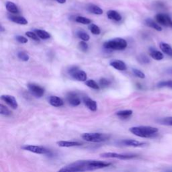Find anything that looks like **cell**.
I'll return each mask as SVG.
<instances>
[{
    "label": "cell",
    "instance_id": "6da1fadb",
    "mask_svg": "<svg viewBox=\"0 0 172 172\" xmlns=\"http://www.w3.org/2000/svg\"><path fill=\"white\" fill-rule=\"evenodd\" d=\"M96 170L92 165H90L89 160H81L66 165L62 167L59 171H67V172H77V171H86Z\"/></svg>",
    "mask_w": 172,
    "mask_h": 172
},
{
    "label": "cell",
    "instance_id": "7a4b0ae2",
    "mask_svg": "<svg viewBox=\"0 0 172 172\" xmlns=\"http://www.w3.org/2000/svg\"><path fill=\"white\" fill-rule=\"evenodd\" d=\"M130 132L141 138H151L157 135L159 132L157 128L149 126H140L131 127Z\"/></svg>",
    "mask_w": 172,
    "mask_h": 172
},
{
    "label": "cell",
    "instance_id": "3957f363",
    "mask_svg": "<svg viewBox=\"0 0 172 172\" xmlns=\"http://www.w3.org/2000/svg\"><path fill=\"white\" fill-rule=\"evenodd\" d=\"M127 42L126 40L120 38H116L108 40L104 43L103 46L104 49L113 51H123L127 47Z\"/></svg>",
    "mask_w": 172,
    "mask_h": 172
},
{
    "label": "cell",
    "instance_id": "277c9868",
    "mask_svg": "<svg viewBox=\"0 0 172 172\" xmlns=\"http://www.w3.org/2000/svg\"><path fill=\"white\" fill-rule=\"evenodd\" d=\"M83 140L87 142L92 143H100L104 142L110 139V136L106 134L99 133H84L81 135Z\"/></svg>",
    "mask_w": 172,
    "mask_h": 172
},
{
    "label": "cell",
    "instance_id": "5b68a950",
    "mask_svg": "<svg viewBox=\"0 0 172 172\" xmlns=\"http://www.w3.org/2000/svg\"><path fill=\"white\" fill-rule=\"evenodd\" d=\"M21 148L25 150V151H28L40 155H47L50 153L49 150L42 146L26 145H23Z\"/></svg>",
    "mask_w": 172,
    "mask_h": 172
},
{
    "label": "cell",
    "instance_id": "8992f818",
    "mask_svg": "<svg viewBox=\"0 0 172 172\" xmlns=\"http://www.w3.org/2000/svg\"><path fill=\"white\" fill-rule=\"evenodd\" d=\"M70 76L79 81H85L87 80V74L85 71L80 70L77 67H72L69 70Z\"/></svg>",
    "mask_w": 172,
    "mask_h": 172
},
{
    "label": "cell",
    "instance_id": "52a82bcc",
    "mask_svg": "<svg viewBox=\"0 0 172 172\" xmlns=\"http://www.w3.org/2000/svg\"><path fill=\"white\" fill-rule=\"evenodd\" d=\"M102 157L104 158H116L122 159V160H126V159H131L137 157L136 155L130 154H119L116 153H104L100 154Z\"/></svg>",
    "mask_w": 172,
    "mask_h": 172
},
{
    "label": "cell",
    "instance_id": "ba28073f",
    "mask_svg": "<svg viewBox=\"0 0 172 172\" xmlns=\"http://www.w3.org/2000/svg\"><path fill=\"white\" fill-rule=\"evenodd\" d=\"M157 22L163 26L172 28V20L168 15L165 14H157L155 15Z\"/></svg>",
    "mask_w": 172,
    "mask_h": 172
},
{
    "label": "cell",
    "instance_id": "9c48e42d",
    "mask_svg": "<svg viewBox=\"0 0 172 172\" xmlns=\"http://www.w3.org/2000/svg\"><path fill=\"white\" fill-rule=\"evenodd\" d=\"M28 88L34 96L38 97V98H40L45 94V89L36 83H29L28 84Z\"/></svg>",
    "mask_w": 172,
    "mask_h": 172
},
{
    "label": "cell",
    "instance_id": "30bf717a",
    "mask_svg": "<svg viewBox=\"0 0 172 172\" xmlns=\"http://www.w3.org/2000/svg\"><path fill=\"white\" fill-rule=\"evenodd\" d=\"M2 100L5 102L6 104L10 106L13 109H16L18 107L17 100L15 99V97L10 95H2L1 96Z\"/></svg>",
    "mask_w": 172,
    "mask_h": 172
},
{
    "label": "cell",
    "instance_id": "8fae6325",
    "mask_svg": "<svg viewBox=\"0 0 172 172\" xmlns=\"http://www.w3.org/2000/svg\"><path fill=\"white\" fill-rule=\"evenodd\" d=\"M67 100L71 106H77L81 104V100L79 97L77 93L73 92H69L67 95Z\"/></svg>",
    "mask_w": 172,
    "mask_h": 172
},
{
    "label": "cell",
    "instance_id": "7c38bea8",
    "mask_svg": "<svg viewBox=\"0 0 172 172\" xmlns=\"http://www.w3.org/2000/svg\"><path fill=\"white\" fill-rule=\"evenodd\" d=\"M122 145L127 146V147H143L146 145L145 143L140 142L138 140L133 139H125L123 140L119 143Z\"/></svg>",
    "mask_w": 172,
    "mask_h": 172
},
{
    "label": "cell",
    "instance_id": "4fadbf2b",
    "mask_svg": "<svg viewBox=\"0 0 172 172\" xmlns=\"http://www.w3.org/2000/svg\"><path fill=\"white\" fill-rule=\"evenodd\" d=\"M49 102V104L51 106H54V107H61V106H62L64 104L63 100H62L61 98L56 96H50Z\"/></svg>",
    "mask_w": 172,
    "mask_h": 172
},
{
    "label": "cell",
    "instance_id": "5bb4252c",
    "mask_svg": "<svg viewBox=\"0 0 172 172\" xmlns=\"http://www.w3.org/2000/svg\"><path fill=\"white\" fill-rule=\"evenodd\" d=\"M110 65L111 67L118 71H126L127 69L126 65L125 64V62L120 60H115L112 61Z\"/></svg>",
    "mask_w": 172,
    "mask_h": 172
},
{
    "label": "cell",
    "instance_id": "9a60e30c",
    "mask_svg": "<svg viewBox=\"0 0 172 172\" xmlns=\"http://www.w3.org/2000/svg\"><path fill=\"white\" fill-rule=\"evenodd\" d=\"M83 102L84 104L91 111L95 112L97 110V103L95 100L88 98V97H85L83 99Z\"/></svg>",
    "mask_w": 172,
    "mask_h": 172
},
{
    "label": "cell",
    "instance_id": "2e32d148",
    "mask_svg": "<svg viewBox=\"0 0 172 172\" xmlns=\"http://www.w3.org/2000/svg\"><path fill=\"white\" fill-rule=\"evenodd\" d=\"M8 18L13 22L14 23H16L20 25H26L28 24V21L26 18L22 16H19V15H8Z\"/></svg>",
    "mask_w": 172,
    "mask_h": 172
},
{
    "label": "cell",
    "instance_id": "e0dca14e",
    "mask_svg": "<svg viewBox=\"0 0 172 172\" xmlns=\"http://www.w3.org/2000/svg\"><path fill=\"white\" fill-rule=\"evenodd\" d=\"M57 145L61 147H78L81 146L82 143L77 142V141H64V140H61V141L57 142Z\"/></svg>",
    "mask_w": 172,
    "mask_h": 172
},
{
    "label": "cell",
    "instance_id": "ac0fdd59",
    "mask_svg": "<svg viewBox=\"0 0 172 172\" xmlns=\"http://www.w3.org/2000/svg\"><path fill=\"white\" fill-rule=\"evenodd\" d=\"M159 47H160L163 52L166 54L169 57H172V48L169 44L165 42H161L160 45H159Z\"/></svg>",
    "mask_w": 172,
    "mask_h": 172
},
{
    "label": "cell",
    "instance_id": "d6986e66",
    "mask_svg": "<svg viewBox=\"0 0 172 172\" xmlns=\"http://www.w3.org/2000/svg\"><path fill=\"white\" fill-rule=\"evenodd\" d=\"M145 23L147 25V26L151 28V29H155V30L159 31V32H161L162 30V28L159 26V24L155 22L154 20H153L151 18H147V19H146L145 21Z\"/></svg>",
    "mask_w": 172,
    "mask_h": 172
},
{
    "label": "cell",
    "instance_id": "ffe728a7",
    "mask_svg": "<svg viewBox=\"0 0 172 172\" xmlns=\"http://www.w3.org/2000/svg\"><path fill=\"white\" fill-rule=\"evenodd\" d=\"M87 10H88L90 13H92L96 15H102L103 14L102 9L96 5L89 4L87 5Z\"/></svg>",
    "mask_w": 172,
    "mask_h": 172
},
{
    "label": "cell",
    "instance_id": "44dd1931",
    "mask_svg": "<svg viewBox=\"0 0 172 172\" xmlns=\"http://www.w3.org/2000/svg\"><path fill=\"white\" fill-rule=\"evenodd\" d=\"M107 16L110 20L119 22L122 20L121 15L115 10H109L107 12Z\"/></svg>",
    "mask_w": 172,
    "mask_h": 172
},
{
    "label": "cell",
    "instance_id": "7402d4cb",
    "mask_svg": "<svg viewBox=\"0 0 172 172\" xmlns=\"http://www.w3.org/2000/svg\"><path fill=\"white\" fill-rule=\"evenodd\" d=\"M5 8L11 14H18L19 13V10L14 3L12 2H8L5 4Z\"/></svg>",
    "mask_w": 172,
    "mask_h": 172
},
{
    "label": "cell",
    "instance_id": "603a6c76",
    "mask_svg": "<svg viewBox=\"0 0 172 172\" xmlns=\"http://www.w3.org/2000/svg\"><path fill=\"white\" fill-rule=\"evenodd\" d=\"M150 55H151V57L153 59H155L156 61H161L164 57V54H163L161 52L154 49L151 50V51H150Z\"/></svg>",
    "mask_w": 172,
    "mask_h": 172
},
{
    "label": "cell",
    "instance_id": "cb8c5ba5",
    "mask_svg": "<svg viewBox=\"0 0 172 172\" xmlns=\"http://www.w3.org/2000/svg\"><path fill=\"white\" fill-rule=\"evenodd\" d=\"M34 32H36V34L38 35V36L40 39L43 40H46L51 38V34L49 32H46L45 30H40V29H36L34 30Z\"/></svg>",
    "mask_w": 172,
    "mask_h": 172
},
{
    "label": "cell",
    "instance_id": "d4e9b609",
    "mask_svg": "<svg viewBox=\"0 0 172 172\" xmlns=\"http://www.w3.org/2000/svg\"><path fill=\"white\" fill-rule=\"evenodd\" d=\"M133 112L131 110H120L116 112V114L118 116H119L121 118H127L131 115L133 114Z\"/></svg>",
    "mask_w": 172,
    "mask_h": 172
},
{
    "label": "cell",
    "instance_id": "484cf974",
    "mask_svg": "<svg viewBox=\"0 0 172 172\" xmlns=\"http://www.w3.org/2000/svg\"><path fill=\"white\" fill-rule=\"evenodd\" d=\"M159 88H163V87H167V88L172 89V80L167 81H161L159 82L157 85Z\"/></svg>",
    "mask_w": 172,
    "mask_h": 172
},
{
    "label": "cell",
    "instance_id": "4316f807",
    "mask_svg": "<svg viewBox=\"0 0 172 172\" xmlns=\"http://www.w3.org/2000/svg\"><path fill=\"white\" fill-rule=\"evenodd\" d=\"M158 123L162 125L172 126V116L161 118L158 120Z\"/></svg>",
    "mask_w": 172,
    "mask_h": 172
},
{
    "label": "cell",
    "instance_id": "83f0119b",
    "mask_svg": "<svg viewBox=\"0 0 172 172\" xmlns=\"http://www.w3.org/2000/svg\"><path fill=\"white\" fill-rule=\"evenodd\" d=\"M86 85L87 86H88L89 87L93 89H99V85H98V83H97L94 80H92V79H89V80H86Z\"/></svg>",
    "mask_w": 172,
    "mask_h": 172
},
{
    "label": "cell",
    "instance_id": "f1b7e54d",
    "mask_svg": "<svg viewBox=\"0 0 172 172\" xmlns=\"http://www.w3.org/2000/svg\"><path fill=\"white\" fill-rule=\"evenodd\" d=\"M89 29L93 34H95V35H98V34H100L101 30L99 29V28L97 26V25L94 24H92L89 25Z\"/></svg>",
    "mask_w": 172,
    "mask_h": 172
},
{
    "label": "cell",
    "instance_id": "f546056e",
    "mask_svg": "<svg viewBox=\"0 0 172 172\" xmlns=\"http://www.w3.org/2000/svg\"><path fill=\"white\" fill-rule=\"evenodd\" d=\"M0 114L5 116H9L12 114V112L6 106L1 104L0 105Z\"/></svg>",
    "mask_w": 172,
    "mask_h": 172
},
{
    "label": "cell",
    "instance_id": "4dcf8cb0",
    "mask_svg": "<svg viewBox=\"0 0 172 172\" xmlns=\"http://www.w3.org/2000/svg\"><path fill=\"white\" fill-rule=\"evenodd\" d=\"M76 21L78 23L83 24H89L92 22L91 20L89 19V18L83 16H77L76 18Z\"/></svg>",
    "mask_w": 172,
    "mask_h": 172
},
{
    "label": "cell",
    "instance_id": "1f68e13d",
    "mask_svg": "<svg viewBox=\"0 0 172 172\" xmlns=\"http://www.w3.org/2000/svg\"><path fill=\"white\" fill-rule=\"evenodd\" d=\"M18 57L19 58V59H20L21 61H28L29 60L30 57L29 55L27 54L26 52L24 51H20L18 52Z\"/></svg>",
    "mask_w": 172,
    "mask_h": 172
},
{
    "label": "cell",
    "instance_id": "d6a6232c",
    "mask_svg": "<svg viewBox=\"0 0 172 172\" xmlns=\"http://www.w3.org/2000/svg\"><path fill=\"white\" fill-rule=\"evenodd\" d=\"M77 36L79 37L80 39L83 40V41H88L90 39L89 34H87L86 32H83V31H79V32H77Z\"/></svg>",
    "mask_w": 172,
    "mask_h": 172
},
{
    "label": "cell",
    "instance_id": "836d02e7",
    "mask_svg": "<svg viewBox=\"0 0 172 172\" xmlns=\"http://www.w3.org/2000/svg\"><path fill=\"white\" fill-rule=\"evenodd\" d=\"M111 84V81L108 80L106 78H101L99 81V85L100 87L104 88V87H107Z\"/></svg>",
    "mask_w": 172,
    "mask_h": 172
},
{
    "label": "cell",
    "instance_id": "e575fe53",
    "mask_svg": "<svg viewBox=\"0 0 172 172\" xmlns=\"http://www.w3.org/2000/svg\"><path fill=\"white\" fill-rule=\"evenodd\" d=\"M26 35L28 36V37H29L30 39H32L34 40H35V41H37V42H39V40H40V38L38 36V35L36 34L35 32H30V31H29V32H26Z\"/></svg>",
    "mask_w": 172,
    "mask_h": 172
},
{
    "label": "cell",
    "instance_id": "d590c367",
    "mask_svg": "<svg viewBox=\"0 0 172 172\" xmlns=\"http://www.w3.org/2000/svg\"><path fill=\"white\" fill-rule=\"evenodd\" d=\"M132 71L134 76L140 78V79H144V78L145 77V73H144L143 72H142L141 71H140L139 69H133Z\"/></svg>",
    "mask_w": 172,
    "mask_h": 172
},
{
    "label": "cell",
    "instance_id": "8d00e7d4",
    "mask_svg": "<svg viewBox=\"0 0 172 172\" xmlns=\"http://www.w3.org/2000/svg\"><path fill=\"white\" fill-rule=\"evenodd\" d=\"M79 48L81 51L86 52L88 51L89 46L87 45V43H86V41H83H83H81L79 43Z\"/></svg>",
    "mask_w": 172,
    "mask_h": 172
},
{
    "label": "cell",
    "instance_id": "74e56055",
    "mask_svg": "<svg viewBox=\"0 0 172 172\" xmlns=\"http://www.w3.org/2000/svg\"><path fill=\"white\" fill-rule=\"evenodd\" d=\"M138 60L140 63H142V64H148L150 62L149 59L147 57L146 55H140L138 58Z\"/></svg>",
    "mask_w": 172,
    "mask_h": 172
},
{
    "label": "cell",
    "instance_id": "f35d334b",
    "mask_svg": "<svg viewBox=\"0 0 172 172\" xmlns=\"http://www.w3.org/2000/svg\"><path fill=\"white\" fill-rule=\"evenodd\" d=\"M15 39H16L18 42L22 44H26L28 42V39L26 38V37L22 36H17L15 37Z\"/></svg>",
    "mask_w": 172,
    "mask_h": 172
},
{
    "label": "cell",
    "instance_id": "ab89813d",
    "mask_svg": "<svg viewBox=\"0 0 172 172\" xmlns=\"http://www.w3.org/2000/svg\"><path fill=\"white\" fill-rule=\"evenodd\" d=\"M56 2H58L59 4H64L66 3V1L67 0H55Z\"/></svg>",
    "mask_w": 172,
    "mask_h": 172
},
{
    "label": "cell",
    "instance_id": "60d3db41",
    "mask_svg": "<svg viewBox=\"0 0 172 172\" xmlns=\"http://www.w3.org/2000/svg\"><path fill=\"white\" fill-rule=\"evenodd\" d=\"M166 72L168 73V74H170V75H172V67H170V68H168L166 70Z\"/></svg>",
    "mask_w": 172,
    "mask_h": 172
},
{
    "label": "cell",
    "instance_id": "b9f144b4",
    "mask_svg": "<svg viewBox=\"0 0 172 172\" xmlns=\"http://www.w3.org/2000/svg\"><path fill=\"white\" fill-rule=\"evenodd\" d=\"M0 29H1V32H4V31L5 30V29H4V27H3L2 26H1V27H0Z\"/></svg>",
    "mask_w": 172,
    "mask_h": 172
}]
</instances>
